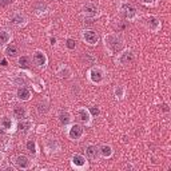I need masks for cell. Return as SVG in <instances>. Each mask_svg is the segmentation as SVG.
<instances>
[{
  "instance_id": "11",
  "label": "cell",
  "mask_w": 171,
  "mask_h": 171,
  "mask_svg": "<svg viewBox=\"0 0 171 171\" xmlns=\"http://www.w3.org/2000/svg\"><path fill=\"white\" fill-rule=\"evenodd\" d=\"M133 59H134L133 54H131V52H126V54H123V56L120 58V62H122L123 64H126V63H128V62H131Z\"/></svg>"
},
{
  "instance_id": "5",
  "label": "cell",
  "mask_w": 171,
  "mask_h": 171,
  "mask_svg": "<svg viewBox=\"0 0 171 171\" xmlns=\"http://www.w3.org/2000/svg\"><path fill=\"white\" fill-rule=\"evenodd\" d=\"M86 152H87V155L90 158H96L98 157V152H99V148L96 146H88L87 147V150H86Z\"/></svg>"
},
{
  "instance_id": "9",
  "label": "cell",
  "mask_w": 171,
  "mask_h": 171,
  "mask_svg": "<svg viewBox=\"0 0 171 171\" xmlns=\"http://www.w3.org/2000/svg\"><path fill=\"white\" fill-rule=\"evenodd\" d=\"M35 62L39 66H43V64L45 63V56L43 55L42 52H36L35 54Z\"/></svg>"
},
{
  "instance_id": "22",
  "label": "cell",
  "mask_w": 171,
  "mask_h": 171,
  "mask_svg": "<svg viewBox=\"0 0 171 171\" xmlns=\"http://www.w3.org/2000/svg\"><path fill=\"white\" fill-rule=\"evenodd\" d=\"M35 148H36V147H35V142H32V140L27 142V150L30 151V152H32V154H34V152L36 151Z\"/></svg>"
},
{
  "instance_id": "15",
  "label": "cell",
  "mask_w": 171,
  "mask_h": 171,
  "mask_svg": "<svg viewBox=\"0 0 171 171\" xmlns=\"http://www.w3.org/2000/svg\"><path fill=\"white\" fill-rule=\"evenodd\" d=\"M59 119H60V123L67 124V123L70 122V114H68V112H62L59 115Z\"/></svg>"
},
{
  "instance_id": "6",
  "label": "cell",
  "mask_w": 171,
  "mask_h": 171,
  "mask_svg": "<svg viewBox=\"0 0 171 171\" xmlns=\"http://www.w3.org/2000/svg\"><path fill=\"white\" fill-rule=\"evenodd\" d=\"M14 115L16 116L18 119H21L25 116V110L23 107H20V106H16V107L14 108Z\"/></svg>"
},
{
  "instance_id": "23",
  "label": "cell",
  "mask_w": 171,
  "mask_h": 171,
  "mask_svg": "<svg viewBox=\"0 0 171 171\" xmlns=\"http://www.w3.org/2000/svg\"><path fill=\"white\" fill-rule=\"evenodd\" d=\"M1 124H3L4 128H11V120L8 118H4L3 120H1Z\"/></svg>"
},
{
  "instance_id": "29",
  "label": "cell",
  "mask_w": 171,
  "mask_h": 171,
  "mask_svg": "<svg viewBox=\"0 0 171 171\" xmlns=\"http://www.w3.org/2000/svg\"><path fill=\"white\" fill-rule=\"evenodd\" d=\"M162 107H163V110H164V111H168V108H167V106H166V104H163Z\"/></svg>"
},
{
  "instance_id": "20",
  "label": "cell",
  "mask_w": 171,
  "mask_h": 171,
  "mask_svg": "<svg viewBox=\"0 0 171 171\" xmlns=\"http://www.w3.org/2000/svg\"><path fill=\"white\" fill-rule=\"evenodd\" d=\"M147 21H148V25H150V28H152V30H155V28L158 27V19L157 18H150Z\"/></svg>"
},
{
  "instance_id": "14",
  "label": "cell",
  "mask_w": 171,
  "mask_h": 171,
  "mask_svg": "<svg viewBox=\"0 0 171 171\" xmlns=\"http://www.w3.org/2000/svg\"><path fill=\"white\" fill-rule=\"evenodd\" d=\"M7 55L11 56V58L16 56V55H18V48H16L15 45H8V48H7Z\"/></svg>"
},
{
  "instance_id": "27",
  "label": "cell",
  "mask_w": 171,
  "mask_h": 171,
  "mask_svg": "<svg viewBox=\"0 0 171 171\" xmlns=\"http://www.w3.org/2000/svg\"><path fill=\"white\" fill-rule=\"evenodd\" d=\"M91 114H92V115H99V108L91 107Z\"/></svg>"
},
{
  "instance_id": "30",
  "label": "cell",
  "mask_w": 171,
  "mask_h": 171,
  "mask_svg": "<svg viewBox=\"0 0 171 171\" xmlns=\"http://www.w3.org/2000/svg\"><path fill=\"white\" fill-rule=\"evenodd\" d=\"M142 1H143V3H151L152 0H142Z\"/></svg>"
},
{
  "instance_id": "21",
  "label": "cell",
  "mask_w": 171,
  "mask_h": 171,
  "mask_svg": "<svg viewBox=\"0 0 171 171\" xmlns=\"http://www.w3.org/2000/svg\"><path fill=\"white\" fill-rule=\"evenodd\" d=\"M100 152L103 154L104 157H110V155H111V148H110L108 146H103L100 148Z\"/></svg>"
},
{
  "instance_id": "2",
  "label": "cell",
  "mask_w": 171,
  "mask_h": 171,
  "mask_svg": "<svg viewBox=\"0 0 171 171\" xmlns=\"http://www.w3.org/2000/svg\"><path fill=\"white\" fill-rule=\"evenodd\" d=\"M15 162H16V164H18V167H20V168L30 167V161H28V158L25 157V155H19Z\"/></svg>"
},
{
  "instance_id": "16",
  "label": "cell",
  "mask_w": 171,
  "mask_h": 171,
  "mask_svg": "<svg viewBox=\"0 0 171 171\" xmlns=\"http://www.w3.org/2000/svg\"><path fill=\"white\" fill-rule=\"evenodd\" d=\"M19 66L23 67V68H27L30 66V59H28L27 56H21L20 59H19Z\"/></svg>"
},
{
  "instance_id": "3",
  "label": "cell",
  "mask_w": 171,
  "mask_h": 171,
  "mask_svg": "<svg viewBox=\"0 0 171 171\" xmlns=\"http://www.w3.org/2000/svg\"><path fill=\"white\" fill-rule=\"evenodd\" d=\"M82 133H83V128H82L80 126L75 124V126H72L70 130V138L71 139H78V138L82 135Z\"/></svg>"
},
{
  "instance_id": "8",
  "label": "cell",
  "mask_w": 171,
  "mask_h": 171,
  "mask_svg": "<svg viewBox=\"0 0 171 171\" xmlns=\"http://www.w3.org/2000/svg\"><path fill=\"white\" fill-rule=\"evenodd\" d=\"M91 79H92V82H95V83L100 82L102 80V72L99 70H92L91 71Z\"/></svg>"
},
{
  "instance_id": "26",
  "label": "cell",
  "mask_w": 171,
  "mask_h": 171,
  "mask_svg": "<svg viewBox=\"0 0 171 171\" xmlns=\"http://www.w3.org/2000/svg\"><path fill=\"white\" fill-rule=\"evenodd\" d=\"M12 0H0V7H7Z\"/></svg>"
},
{
  "instance_id": "19",
  "label": "cell",
  "mask_w": 171,
  "mask_h": 171,
  "mask_svg": "<svg viewBox=\"0 0 171 171\" xmlns=\"http://www.w3.org/2000/svg\"><path fill=\"white\" fill-rule=\"evenodd\" d=\"M8 39H10V35H8V32L3 31L0 32V44H4V43L8 42Z\"/></svg>"
},
{
  "instance_id": "12",
  "label": "cell",
  "mask_w": 171,
  "mask_h": 171,
  "mask_svg": "<svg viewBox=\"0 0 171 171\" xmlns=\"http://www.w3.org/2000/svg\"><path fill=\"white\" fill-rule=\"evenodd\" d=\"M124 10H126V12H124L126 18H133L135 15V8L131 7V5H124Z\"/></svg>"
},
{
  "instance_id": "25",
  "label": "cell",
  "mask_w": 171,
  "mask_h": 171,
  "mask_svg": "<svg viewBox=\"0 0 171 171\" xmlns=\"http://www.w3.org/2000/svg\"><path fill=\"white\" fill-rule=\"evenodd\" d=\"M12 21H14V23H16V24H19V23H21V21H23V16H20V15H18V16H14Z\"/></svg>"
},
{
  "instance_id": "18",
  "label": "cell",
  "mask_w": 171,
  "mask_h": 171,
  "mask_svg": "<svg viewBox=\"0 0 171 171\" xmlns=\"http://www.w3.org/2000/svg\"><path fill=\"white\" fill-rule=\"evenodd\" d=\"M84 11H86V12H87L88 15H91V16H94V15H96V7H95V5H92V4L87 5V7L84 8Z\"/></svg>"
},
{
  "instance_id": "13",
  "label": "cell",
  "mask_w": 171,
  "mask_h": 171,
  "mask_svg": "<svg viewBox=\"0 0 171 171\" xmlns=\"http://www.w3.org/2000/svg\"><path fill=\"white\" fill-rule=\"evenodd\" d=\"M72 162L76 164V166H83L84 164V158L82 157V155H73Z\"/></svg>"
},
{
  "instance_id": "17",
  "label": "cell",
  "mask_w": 171,
  "mask_h": 171,
  "mask_svg": "<svg viewBox=\"0 0 171 171\" xmlns=\"http://www.w3.org/2000/svg\"><path fill=\"white\" fill-rule=\"evenodd\" d=\"M30 127H31V123L30 122H23V120H21V122H19V124H18V128L20 130V131H27Z\"/></svg>"
},
{
  "instance_id": "7",
  "label": "cell",
  "mask_w": 171,
  "mask_h": 171,
  "mask_svg": "<svg viewBox=\"0 0 171 171\" xmlns=\"http://www.w3.org/2000/svg\"><path fill=\"white\" fill-rule=\"evenodd\" d=\"M18 96L21 99V100H27V99L30 98V91H28L27 88H19Z\"/></svg>"
},
{
  "instance_id": "4",
  "label": "cell",
  "mask_w": 171,
  "mask_h": 171,
  "mask_svg": "<svg viewBox=\"0 0 171 171\" xmlns=\"http://www.w3.org/2000/svg\"><path fill=\"white\" fill-rule=\"evenodd\" d=\"M84 39H86L88 43L94 44V43L98 42V35H96V32H94V31H86L84 32Z\"/></svg>"
},
{
  "instance_id": "1",
  "label": "cell",
  "mask_w": 171,
  "mask_h": 171,
  "mask_svg": "<svg viewBox=\"0 0 171 171\" xmlns=\"http://www.w3.org/2000/svg\"><path fill=\"white\" fill-rule=\"evenodd\" d=\"M107 43H108V45L111 47L112 51H120L122 47H123L122 40L118 39V38H115V36H110V38L107 39Z\"/></svg>"
},
{
  "instance_id": "28",
  "label": "cell",
  "mask_w": 171,
  "mask_h": 171,
  "mask_svg": "<svg viewBox=\"0 0 171 171\" xmlns=\"http://www.w3.org/2000/svg\"><path fill=\"white\" fill-rule=\"evenodd\" d=\"M1 66H7V60H5V59L1 60Z\"/></svg>"
},
{
  "instance_id": "10",
  "label": "cell",
  "mask_w": 171,
  "mask_h": 171,
  "mask_svg": "<svg viewBox=\"0 0 171 171\" xmlns=\"http://www.w3.org/2000/svg\"><path fill=\"white\" fill-rule=\"evenodd\" d=\"M78 118L82 122H88V114L86 112V110H79L78 111Z\"/></svg>"
},
{
  "instance_id": "24",
  "label": "cell",
  "mask_w": 171,
  "mask_h": 171,
  "mask_svg": "<svg viewBox=\"0 0 171 171\" xmlns=\"http://www.w3.org/2000/svg\"><path fill=\"white\" fill-rule=\"evenodd\" d=\"M67 47H68L70 49L75 48V40H72V39H68V40H67Z\"/></svg>"
}]
</instances>
